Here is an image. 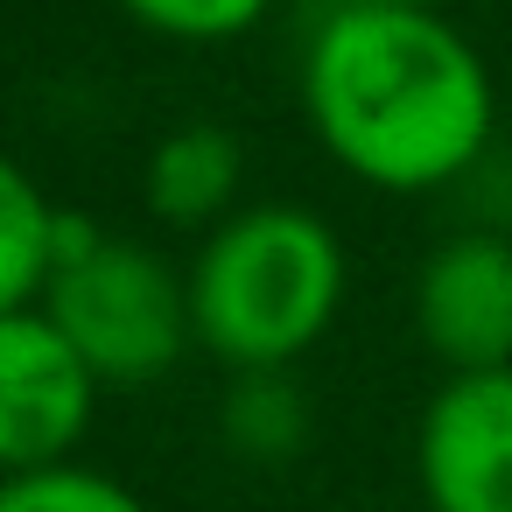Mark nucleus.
Returning a JSON list of instances; mask_svg holds the SVG:
<instances>
[{
  "instance_id": "obj_1",
  "label": "nucleus",
  "mask_w": 512,
  "mask_h": 512,
  "mask_svg": "<svg viewBox=\"0 0 512 512\" xmlns=\"http://www.w3.org/2000/svg\"><path fill=\"white\" fill-rule=\"evenodd\" d=\"M295 106L309 141L379 197H435L498 141V78L442 8H323Z\"/></svg>"
},
{
  "instance_id": "obj_2",
  "label": "nucleus",
  "mask_w": 512,
  "mask_h": 512,
  "mask_svg": "<svg viewBox=\"0 0 512 512\" xmlns=\"http://www.w3.org/2000/svg\"><path fill=\"white\" fill-rule=\"evenodd\" d=\"M183 274L197 351H211L225 372L302 365L337 330L351 295V253L337 225L288 197L239 204L197 239Z\"/></svg>"
},
{
  "instance_id": "obj_3",
  "label": "nucleus",
  "mask_w": 512,
  "mask_h": 512,
  "mask_svg": "<svg viewBox=\"0 0 512 512\" xmlns=\"http://www.w3.org/2000/svg\"><path fill=\"white\" fill-rule=\"evenodd\" d=\"M43 309L57 316V330L85 351V365L106 386H155L183 365V351H197L190 274L141 239L99 232L78 211H64Z\"/></svg>"
},
{
  "instance_id": "obj_4",
  "label": "nucleus",
  "mask_w": 512,
  "mask_h": 512,
  "mask_svg": "<svg viewBox=\"0 0 512 512\" xmlns=\"http://www.w3.org/2000/svg\"><path fill=\"white\" fill-rule=\"evenodd\" d=\"M106 379L57 330L43 302L0 316V477L78 456Z\"/></svg>"
},
{
  "instance_id": "obj_5",
  "label": "nucleus",
  "mask_w": 512,
  "mask_h": 512,
  "mask_svg": "<svg viewBox=\"0 0 512 512\" xmlns=\"http://www.w3.org/2000/svg\"><path fill=\"white\" fill-rule=\"evenodd\" d=\"M421 512H512V365L442 372L414 414Z\"/></svg>"
},
{
  "instance_id": "obj_6",
  "label": "nucleus",
  "mask_w": 512,
  "mask_h": 512,
  "mask_svg": "<svg viewBox=\"0 0 512 512\" xmlns=\"http://www.w3.org/2000/svg\"><path fill=\"white\" fill-rule=\"evenodd\" d=\"M407 316H414L421 351L442 372L512 365V239L491 225L449 232L414 267Z\"/></svg>"
},
{
  "instance_id": "obj_7",
  "label": "nucleus",
  "mask_w": 512,
  "mask_h": 512,
  "mask_svg": "<svg viewBox=\"0 0 512 512\" xmlns=\"http://www.w3.org/2000/svg\"><path fill=\"white\" fill-rule=\"evenodd\" d=\"M246 197V148L218 120H176L141 162V204L169 232H211Z\"/></svg>"
},
{
  "instance_id": "obj_8",
  "label": "nucleus",
  "mask_w": 512,
  "mask_h": 512,
  "mask_svg": "<svg viewBox=\"0 0 512 512\" xmlns=\"http://www.w3.org/2000/svg\"><path fill=\"white\" fill-rule=\"evenodd\" d=\"M218 435L239 463L253 470H288L309 442H316V407L295 379V365H267V372H232L225 407H218Z\"/></svg>"
},
{
  "instance_id": "obj_9",
  "label": "nucleus",
  "mask_w": 512,
  "mask_h": 512,
  "mask_svg": "<svg viewBox=\"0 0 512 512\" xmlns=\"http://www.w3.org/2000/svg\"><path fill=\"white\" fill-rule=\"evenodd\" d=\"M57 239H64V204L0 148V316L43 302L57 274Z\"/></svg>"
},
{
  "instance_id": "obj_10",
  "label": "nucleus",
  "mask_w": 512,
  "mask_h": 512,
  "mask_svg": "<svg viewBox=\"0 0 512 512\" xmlns=\"http://www.w3.org/2000/svg\"><path fill=\"white\" fill-rule=\"evenodd\" d=\"M0 512H148V498L134 484H120L99 463H43V470H15L0 477Z\"/></svg>"
},
{
  "instance_id": "obj_11",
  "label": "nucleus",
  "mask_w": 512,
  "mask_h": 512,
  "mask_svg": "<svg viewBox=\"0 0 512 512\" xmlns=\"http://www.w3.org/2000/svg\"><path fill=\"white\" fill-rule=\"evenodd\" d=\"M281 0H120V15L155 36V43H183V50H225L246 43L253 29H267V15Z\"/></svg>"
},
{
  "instance_id": "obj_12",
  "label": "nucleus",
  "mask_w": 512,
  "mask_h": 512,
  "mask_svg": "<svg viewBox=\"0 0 512 512\" xmlns=\"http://www.w3.org/2000/svg\"><path fill=\"white\" fill-rule=\"evenodd\" d=\"M323 8H449V0H323Z\"/></svg>"
},
{
  "instance_id": "obj_13",
  "label": "nucleus",
  "mask_w": 512,
  "mask_h": 512,
  "mask_svg": "<svg viewBox=\"0 0 512 512\" xmlns=\"http://www.w3.org/2000/svg\"><path fill=\"white\" fill-rule=\"evenodd\" d=\"M414 512H421V505H414Z\"/></svg>"
}]
</instances>
